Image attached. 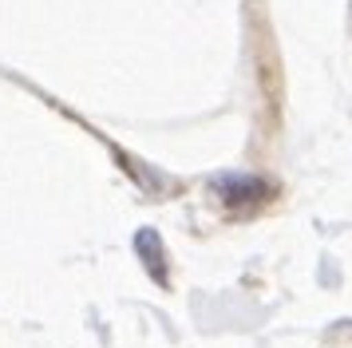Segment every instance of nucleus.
Returning a JSON list of instances; mask_svg holds the SVG:
<instances>
[{"label":"nucleus","instance_id":"nucleus-1","mask_svg":"<svg viewBox=\"0 0 352 348\" xmlns=\"http://www.w3.org/2000/svg\"><path fill=\"white\" fill-rule=\"evenodd\" d=\"M218 190H222V198L230 206H250V202H265V198H270V182H261V178H245V174L222 178Z\"/></svg>","mask_w":352,"mask_h":348},{"label":"nucleus","instance_id":"nucleus-2","mask_svg":"<svg viewBox=\"0 0 352 348\" xmlns=\"http://www.w3.org/2000/svg\"><path fill=\"white\" fill-rule=\"evenodd\" d=\"M139 246H146V265H151V273H155V277L162 281L166 273H162V261H159V257H162L159 237H155V234H143V237H139Z\"/></svg>","mask_w":352,"mask_h":348}]
</instances>
